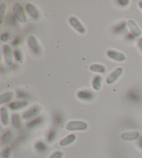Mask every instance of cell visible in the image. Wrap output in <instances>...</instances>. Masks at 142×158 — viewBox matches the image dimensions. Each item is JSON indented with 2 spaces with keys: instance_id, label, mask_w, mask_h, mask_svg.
Returning <instances> with one entry per match:
<instances>
[{
  "instance_id": "obj_27",
  "label": "cell",
  "mask_w": 142,
  "mask_h": 158,
  "mask_svg": "<svg viewBox=\"0 0 142 158\" xmlns=\"http://www.w3.org/2000/svg\"><path fill=\"white\" fill-rule=\"evenodd\" d=\"M10 154V149L9 148H6L2 152V156L4 158H9Z\"/></svg>"
},
{
  "instance_id": "obj_2",
  "label": "cell",
  "mask_w": 142,
  "mask_h": 158,
  "mask_svg": "<svg viewBox=\"0 0 142 158\" xmlns=\"http://www.w3.org/2000/svg\"><path fill=\"white\" fill-rule=\"evenodd\" d=\"M13 14L15 18L20 22L21 23H26L27 19L25 15V13L24 12V10L22 7L20 5V4L16 2L13 6Z\"/></svg>"
},
{
  "instance_id": "obj_1",
  "label": "cell",
  "mask_w": 142,
  "mask_h": 158,
  "mask_svg": "<svg viewBox=\"0 0 142 158\" xmlns=\"http://www.w3.org/2000/svg\"><path fill=\"white\" fill-rule=\"evenodd\" d=\"M88 128V124L82 121H71L66 125V129L69 132L85 131Z\"/></svg>"
},
{
  "instance_id": "obj_23",
  "label": "cell",
  "mask_w": 142,
  "mask_h": 158,
  "mask_svg": "<svg viewBox=\"0 0 142 158\" xmlns=\"http://www.w3.org/2000/svg\"><path fill=\"white\" fill-rule=\"evenodd\" d=\"M41 122H42V118H41L34 119V120H33V121H31V122L29 123L28 126L29 127H33L35 126V125H37L38 124H40Z\"/></svg>"
},
{
  "instance_id": "obj_9",
  "label": "cell",
  "mask_w": 142,
  "mask_h": 158,
  "mask_svg": "<svg viewBox=\"0 0 142 158\" xmlns=\"http://www.w3.org/2000/svg\"><path fill=\"white\" fill-rule=\"evenodd\" d=\"M3 52L5 63L8 66H10L13 64V54L11 48L9 45H4Z\"/></svg>"
},
{
  "instance_id": "obj_24",
  "label": "cell",
  "mask_w": 142,
  "mask_h": 158,
  "mask_svg": "<svg viewBox=\"0 0 142 158\" xmlns=\"http://www.w3.org/2000/svg\"><path fill=\"white\" fill-rule=\"evenodd\" d=\"M63 152L62 151H55L49 157V158H62L63 157Z\"/></svg>"
},
{
  "instance_id": "obj_11",
  "label": "cell",
  "mask_w": 142,
  "mask_h": 158,
  "mask_svg": "<svg viewBox=\"0 0 142 158\" xmlns=\"http://www.w3.org/2000/svg\"><path fill=\"white\" fill-rule=\"evenodd\" d=\"M76 139V135L75 134H70L67 135L65 138L62 139L61 141H60L59 145L62 147H65L69 146L73 143Z\"/></svg>"
},
{
  "instance_id": "obj_19",
  "label": "cell",
  "mask_w": 142,
  "mask_h": 158,
  "mask_svg": "<svg viewBox=\"0 0 142 158\" xmlns=\"http://www.w3.org/2000/svg\"><path fill=\"white\" fill-rule=\"evenodd\" d=\"M103 79L99 75H96L94 77L92 80V88L94 89L95 91H99L101 87V83H102Z\"/></svg>"
},
{
  "instance_id": "obj_3",
  "label": "cell",
  "mask_w": 142,
  "mask_h": 158,
  "mask_svg": "<svg viewBox=\"0 0 142 158\" xmlns=\"http://www.w3.org/2000/svg\"><path fill=\"white\" fill-rule=\"evenodd\" d=\"M40 111L41 108L38 105L33 106L26 111H24L22 115V118L24 120H31L36 117L40 114Z\"/></svg>"
},
{
  "instance_id": "obj_13",
  "label": "cell",
  "mask_w": 142,
  "mask_h": 158,
  "mask_svg": "<svg viewBox=\"0 0 142 158\" xmlns=\"http://www.w3.org/2000/svg\"><path fill=\"white\" fill-rule=\"evenodd\" d=\"M77 96L81 100H89L94 98V95L92 91H87V90H81L78 92Z\"/></svg>"
},
{
  "instance_id": "obj_22",
  "label": "cell",
  "mask_w": 142,
  "mask_h": 158,
  "mask_svg": "<svg viewBox=\"0 0 142 158\" xmlns=\"http://www.w3.org/2000/svg\"><path fill=\"white\" fill-rule=\"evenodd\" d=\"M35 148L39 151H43L46 149V146L45 143L42 142V141H39V142H37L35 144Z\"/></svg>"
},
{
  "instance_id": "obj_8",
  "label": "cell",
  "mask_w": 142,
  "mask_h": 158,
  "mask_svg": "<svg viewBox=\"0 0 142 158\" xmlns=\"http://www.w3.org/2000/svg\"><path fill=\"white\" fill-rule=\"evenodd\" d=\"M28 45L31 50L35 54H39L40 52L41 48L39 43H38L36 38L34 36H31L28 39Z\"/></svg>"
},
{
  "instance_id": "obj_7",
  "label": "cell",
  "mask_w": 142,
  "mask_h": 158,
  "mask_svg": "<svg viewBox=\"0 0 142 158\" xmlns=\"http://www.w3.org/2000/svg\"><path fill=\"white\" fill-rule=\"evenodd\" d=\"M107 54L109 58L114 60V61H118V62H122L124 61L126 58L124 54L121 52H119L118 51L116 50H108L107 52Z\"/></svg>"
},
{
  "instance_id": "obj_5",
  "label": "cell",
  "mask_w": 142,
  "mask_h": 158,
  "mask_svg": "<svg viewBox=\"0 0 142 158\" xmlns=\"http://www.w3.org/2000/svg\"><path fill=\"white\" fill-rule=\"evenodd\" d=\"M69 24H71L73 28H74L78 33L83 34L86 32V29L83 26V24H82L78 18L75 17H71L69 20Z\"/></svg>"
},
{
  "instance_id": "obj_10",
  "label": "cell",
  "mask_w": 142,
  "mask_h": 158,
  "mask_svg": "<svg viewBox=\"0 0 142 158\" xmlns=\"http://www.w3.org/2000/svg\"><path fill=\"white\" fill-rule=\"evenodd\" d=\"M140 134L138 131L124 132L121 134V139L124 141H133L139 139Z\"/></svg>"
},
{
  "instance_id": "obj_6",
  "label": "cell",
  "mask_w": 142,
  "mask_h": 158,
  "mask_svg": "<svg viewBox=\"0 0 142 158\" xmlns=\"http://www.w3.org/2000/svg\"><path fill=\"white\" fill-rule=\"evenodd\" d=\"M127 26L129 29L131 34L135 37H140L141 36V31L139 26L135 21L129 20L127 22Z\"/></svg>"
},
{
  "instance_id": "obj_4",
  "label": "cell",
  "mask_w": 142,
  "mask_h": 158,
  "mask_svg": "<svg viewBox=\"0 0 142 158\" xmlns=\"http://www.w3.org/2000/svg\"><path fill=\"white\" fill-rule=\"evenodd\" d=\"M123 72H124V70H123L122 68H117L108 76L107 79H106V83L110 84V85L114 84L121 77L123 74Z\"/></svg>"
},
{
  "instance_id": "obj_17",
  "label": "cell",
  "mask_w": 142,
  "mask_h": 158,
  "mask_svg": "<svg viewBox=\"0 0 142 158\" xmlns=\"http://www.w3.org/2000/svg\"><path fill=\"white\" fill-rule=\"evenodd\" d=\"M89 70L92 72L101 73V74H104L106 72V69L104 66H103L101 64H92L89 66Z\"/></svg>"
},
{
  "instance_id": "obj_28",
  "label": "cell",
  "mask_w": 142,
  "mask_h": 158,
  "mask_svg": "<svg viewBox=\"0 0 142 158\" xmlns=\"http://www.w3.org/2000/svg\"><path fill=\"white\" fill-rule=\"evenodd\" d=\"M56 137V132L54 130H51V131L49 132L48 136H47V140L48 141H52Z\"/></svg>"
},
{
  "instance_id": "obj_31",
  "label": "cell",
  "mask_w": 142,
  "mask_h": 158,
  "mask_svg": "<svg viewBox=\"0 0 142 158\" xmlns=\"http://www.w3.org/2000/svg\"><path fill=\"white\" fill-rule=\"evenodd\" d=\"M138 146L139 148L142 150V136L141 137H139V139H138Z\"/></svg>"
},
{
  "instance_id": "obj_20",
  "label": "cell",
  "mask_w": 142,
  "mask_h": 158,
  "mask_svg": "<svg viewBox=\"0 0 142 158\" xmlns=\"http://www.w3.org/2000/svg\"><path fill=\"white\" fill-rule=\"evenodd\" d=\"M13 139V135L11 131H7L4 133L2 137V142L4 143H10L12 142Z\"/></svg>"
},
{
  "instance_id": "obj_12",
  "label": "cell",
  "mask_w": 142,
  "mask_h": 158,
  "mask_svg": "<svg viewBox=\"0 0 142 158\" xmlns=\"http://www.w3.org/2000/svg\"><path fill=\"white\" fill-rule=\"evenodd\" d=\"M26 11L28 12L29 14L31 17H32L35 20H37L40 18V13L38 11L37 9L35 8V6L31 4H27L26 5Z\"/></svg>"
},
{
  "instance_id": "obj_25",
  "label": "cell",
  "mask_w": 142,
  "mask_h": 158,
  "mask_svg": "<svg viewBox=\"0 0 142 158\" xmlns=\"http://www.w3.org/2000/svg\"><path fill=\"white\" fill-rule=\"evenodd\" d=\"M125 27V22H123V23H121L119 24L118 25H116L114 28V31L116 32H121L123 30H124Z\"/></svg>"
},
{
  "instance_id": "obj_29",
  "label": "cell",
  "mask_w": 142,
  "mask_h": 158,
  "mask_svg": "<svg viewBox=\"0 0 142 158\" xmlns=\"http://www.w3.org/2000/svg\"><path fill=\"white\" fill-rule=\"evenodd\" d=\"M9 39V34L7 33H4L2 34L1 36V40L2 42H7Z\"/></svg>"
},
{
  "instance_id": "obj_21",
  "label": "cell",
  "mask_w": 142,
  "mask_h": 158,
  "mask_svg": "<svg viewBox=\"0 0 142 158\" xmlns=\"http://www.w3.org/2000/svg\"><path fill=\"white\" fill-rule=\"evenodd\" d=\"M6 4L5 3H2L1 5H0V23L2 24L3 23L4 20V16L5 13H6Z\"/></svg>"
},
{
  "instance_id": "obj_32",
  "label": "cell",
  "mask_w": 142,
  "mask_h": 158,
  "mask_svg": "<svg viewBox=\"0 0 142 158\" xmlns=\"http://www.w3.org/2000/svg\"><path fill=\"white\" fill-rule=\"evenodd\" d=\"M138 45L139 46V48H140L141 50H142V37L139 40V42H138Z\"/></svg>"
},
{
  "instance_id": "obj_18",
  "label": "cell",
  "mask_w": 142,
  "mask_h": 158,
  "mask_svg": "<svg viewBox=\"0 0 142 158\" xmlns=\"http://www.w3.org/2000/svg\"><path fill=\"white\" fill-rule=\"evenodd\" d=\"M13 96H14L13 92H7L2 94L0 96V104L4 105L5 103L9 102L13 99Z\"/></svg>"
},
{
  "instance_id": "obj_26",
  "label": "cell",
  "mask_w": 142,
  "mask_h": 158,
  "mask_svg": "<svg viewBox=\"0 0 142 158\" xmlns=\"http://www.w3.org/2000/svg\"><path fill=\"white\" fill-rule=\"evenodd\" d=\"M14 56H15V58L16 59V61H21L23 59L22 54L21 52L19 50H16L15 51Z\"/></svg>"
},
{
  "instance_id": "obj_15",
  "label": "cell",
  "mask_w": 142,
  "mask_h": 158,
  "mask_svg": "<svg viewBox=\"0 0 142 158\" xmlns=\"http://www.w3.org/2000/svg\"><path fill=\"white\" fill-rule=\"evenodd\" d=\"M0 113H1L2 123L6 126L9 123V114L6 107H2L0 109Z\"/></svg>"
},
{
  "instance_id": "obj_14",
  "label": "cell",
  "mask_w": 142,
  "mask_h": 158,
  "mask_svg": "<svg viewBox=\"0 0 142 158\" xmlns=\"http://www.w3.org/2000/svg\"><path fill=\"white\" fill-rule=\"evenodd\" d=\"M29 105V102L26 101H15L10 103L9 107L13 111H16L21 110V109L25 108Z\"/></svg>"
},
{
  "instance_id": "obj_30",
  "label": "cell",
  "mask_w": 142,
  "mask_h": 158,
  "mask_svg": "<svg viewBox=\"0 0 142 158\" xmlns=\"http://www.w3.org/2000/svg\"><path fill=\"white\" fill-rule=\"evenodd\" d=\"M117 2H118L119 4L121 5V6H125L129 4L130 1H128V0H119V1H118Z\"/></svg>"
},
{
  "instance_id": "obj_33",
  "label": "cell",
  "mask_w": 142,
  "mask_h": 158,
  "mask_svg": "<svg viewBox=\"0 0 142 158\" xmlns=\"http://www.w3.org/2000/svg\"><path fill=\"white\" fill-rule=\"evenodd\" d=\"M139 6L142 10V1H140L139 2Z\"/></svg>"
},
{
  "instance_id": "obj_16",
  "label": "cell",
  "mask_w": 142,
  "mask_h": 158,
  "mask_svg": "<svg viewBox=\"0 0 142 158\" xmlns=\"http://www.w3.org/2000/svg\"><path fill=\"white\" fill-rule=\"evenodd\" d=\"M13 126L16 129H20L22 127V118L19 114H13L11 117Z\"/></svg>"
}]
</instances>
